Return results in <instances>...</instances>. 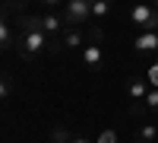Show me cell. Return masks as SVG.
<instances>
[{"instance_id":"cell-1","label":"cell","mask_w":158,"mask_h":143,"mask_svg":"<svg viewBox=\"0 0 158 143\" xmlns=\"http://www.w3.org/2000/svg\"><path fill=\"white\" fill-rule=\"evenodd\" d=\"M19 29V25H16ZM48 42H51V35L44 29H19V42H16V51H19V57L22 60H38V54H44L48 51Z\"/></svg>"},{"instance_id":"cell-2","label":"cell","mask_w":158,"mask_h":143,"mask_svg":"<svg viewBox=\"0 0 158 143\" xmlns=\"http://www.w3.org/2000/svg\"><path fill=\"white\" fill-rule=\"evenodd\" d=\"M127 16H130L133 25H139L142 32H158V7L155 3H139V0H136Z\"/></svg>"},{"instance_id":"cell-3","label":"cell","mask_w":158,"mask_h":143,"mask_svg":"<svg viewBox=\"0 0 158 143\" xmlns=\"http://www.w3.org/2000/svg\"><path fill=\"white\" fill-rule=\"evenodd\" d=\"M60 13L67 19V25H79V29L92 25V0H67Z\"/></svg>"},{"instance_id":"cell-4","label":"cell","mask_w":158,"mask_h":143,"mask_svg":"<svg viewBox=\"0 0 158 143\" xmlns=\"http://www.w3.org/2000/svg\"><path fill=\"white\" fill-rule=\"evenodd\" d=\"M60 38H63V51H82L85 45H92L89 25H85V29H79V25H67V29L60 32Z\"/></svg>"},{"instance_id":"cell-5","label":"cell","mask_w":158,"mask_h":143,"mask_svg":"<svg viewBox=\"0 0 158 143\" xmlns=\"http://www.w3.org/2000/svg\"><path fill=\"white\" fill-rule=\"evenodd\" d=\"M79 60H82V67H85V70L101 73V67H104V48L92 42V45H85L82 51H79Z\"/></svg>"},{"instance_id":"cell-6","label":"cell","mask_w":158,"mask_h":143,"mask_svg":"<svg viewBox=\"0 0 158 143\" xmlns=\"http://www.w3.org/2000/svg\"><path fill=\"white\" fill-rule=\"evenodd\" d=\"M19 42V29H16V19L10 16V13H3V22H0V45H3V51L16 48Z\"/></svg>"},{"instance_id":"cell-7","label":"cell","mask_w":158,"mask_h":143,"mask_svg":"<svg viewBox=\"0 0 158 143\" xmlns=\"http://www.w3.org/2000/svg\"><path fill=\"white\" fill-rule=\"evenodd\" d=\"M133 51L136 54H158V32H139L133 38Z\"/></svg>"},{"instance_id":"cell-8","label":"cell","mask_w":158,"mask_h":143,"mask_svg":"<svg viewBox=\"0 0 158 143\" xmlns=\"http://www.w3.org/2000/svg\"><path fill=\"white\" fill-rule=\"evenodd\" d=\"M114 10H117V0H92V22L111 19Z\"/></svg>"},{"instance_id":"cell-9","label":"cell","mask_w":158,"mask_h":143,"mask_svg":"<svg viewBox=\"0 0 158 143\" xmlns=\"http://www.w3.org/2000/svg\"><path fill=\"white\" fill-rule=\"evenodd\" d=\"M149 89H152V83L146 80V76H133V80L127 83V96L133 99V102H142L149 96Z\"/></svg>"},{"instance_id":"cell-10","label":"cell","mask_w":158,"mask_h":143,"mask_svg":"<svg viewBox=\"0 0 158 143\" xmlns=\"http://www.w3.org/2000/svg\"><path fill=\"white\" fill-rule=\"evenodd\" d=\"M136 143H158V124H142L136 131Z\"/></svg>"},{"instance_id":"cell-11","label":"cell","mask_w":158,"mask_h":143,"mask_svg":"<svg viewBox=\"0 0 158 143\" xmlns=\"http://www.w3.org/2000/svg\"><path fill=\"white\" fill-rule=\"evenodd\" d=\"M13 92H16V83H13V73H3V83H0V99H13Z\"/></svg>"},{"instance_id":"cell-12","label":"cell","mask_w":158,"mask_h":143,"mask_svg":"<svg viewBox=\"0 0 158 143\" xmlns=\"http://www.w3.org/2000/svg\"><path fill=\"white\" fill-rule=\"evenodd\" d=\"M70 140H73V134H70L63 124H57L54 131H51V143H70Z\"/></svg>"},{"instance_id":"cell-13","label":"cell","mask_w":158,"mask_h":143,"mask_svg":"<svg viewBox=\"0 0 158 143\" xmlns=\"http://www.w3.org/2000/svg\"><path fill=\"white\" fill-rule=\"evenodd\" d=\"M142 102H146V108H149V111L158 114V89H149V96L142 99Z\"/></svg>"},{"instance_id":"cell-14","label":"cell","mask_w":158,"mask_h":143,"mask_svg":"<svg viewBox=\"0 0 158 143\" xmlns=\"http://www.w3.org/2000/svg\"><path fill=\"white\" fill-rule=\"evenodd\" d=\"M146 80L152 83V89H158V60H155V64H152V67L146 70Z\"/></svg>"},{"instance_id":"cell-15","label":"cell","mask_w":158,"mask_h":143,"mask_svg":"<svg viewBox=\"0 0 158 143\" xmlns=\"http://www.w3.org/2000/svg\"><path fill=\"white\" fill-rule=\"evenodd\" d=\"M95 143H117V131H111V127H108V131H101Z\"/></svg>"},{"instance_id":"cell-16","label":"cell","mask_w":158,"mask_h":143,"mask_svg":"<svg viewBox=\"0 0 158 143\" xmlns=\"http://www.w3.org/2000/svg\"><path fill=\"white\" fill-rule=\"evenodd\" d=\"M70 143H92V140H89L85 134H73V140H70Z\"/></svg>"},{"instance_id":"cell-17","label":"cell","mask_w":158,"mask_h":143,"mask_svg":"<svg viewBox=\"0 0 158 143\" xmlns=\"http://www.w3.org/2000/svg\"><path fill=\"white\" fill-rule=\"evenodd\" d=\"M44 7H60V3H67V0H41Z\"/></svg>"},{"instance_id":"cell-18","label":"cell","mask_w":158,"mask_h":143,"mask_svg":"<svg viewBox=\"0 0 158 143\" xmlns=\"http://www.w3.org/2000/svg\"><path fill=\"white\" fill-rule=\"evenodd\" d=\"M13 3H16V7H22V3H25V0H13Z\"/></svg>"},{"instance_id":"cell-19","label":"cell","mask_w":158,"mask_h":143,"mask_svg":"<svg viewBox=\"0 0 158 143\" xmlns=\"http://www.w3.org/2000/svg\"><path fill=\"white\" fill-rule=\"evenodd\" d=\"M139 3H149V0H139Z\"/></svg>"},{"instance_id":"cell-20","label":"cell","mask_w":158,"mask_h":143,"mask_svg":"<svg viewBox=\"0 0 158 143\" xmlns=\"http://www.w3.org/2000/svg\"><path fill=\"white\" fill-rule=\"evenodd\" d=\"M152 3H155V7H158V0H152Z\"/></svg>"}]
</instances>
